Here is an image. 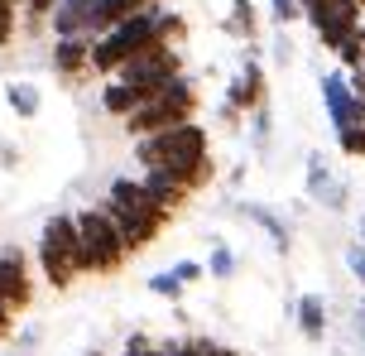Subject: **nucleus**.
I'll return each instance as SVG.
<instances>
[{
	"instance_id": "f257e3e1",
	"label": "nucleus",
	"mask_w": 365,
	"mask_h": 356,
	"mask_svg": "<svg viewBox=\"0 0 365 356\" xmlns=\"http://www.w3.org/2000/svg\"><path fill=\"white\" fill-rule=\"evenodd\" d=\"M135 164H140V169L178 173L192 193L212 188V178H217L212 135H207V126H197V121H182V126H168V131L140 135V140H135Z\"/></svg>"
},
{
	"instance_id": "f03ea898",
	"label": "nucleus",
	"mask_w": 365,
	"mask_h": 356,
	"mask_svg": "<svg viewBox=\"0 0 365 356\" xmlns=\"http://www.w3.org/2000/svg\"><path fill=\"white\" fill-rule=\"evenodd\" d=\"M101 203H106V207H110V217L120 222L130 255L149 250V245L164 236V226L173 222V212H168V207L145 188V178H115V183L106 188V198H101Z\"/></svg>"
},
{
	"instance_id": "7ed1b4c3",
	"label": "nucleus",
	"mask_w": 365,
	"mask_h": 356,
	"mask_svg": "<svg viewBox=\"0 0 365 356\" xmlns=\"http://www.w3.org/2000/svg\"><path fill=\"white\" fill-rule=\"evenodd\" d=\"M202 111V92L192 77H173L168 87L149 92L135 111L125 116V131L140 140V135H154V131H168V126H182V121H197Z\"/></svg>"
},
{
	"instance_id": "20e7f679",
	"label": "nucleus",
	"mask_w": 365,
	"mask_h": 356,
	"mask_svg": "<svg viewBox=\"0 0 365 356\" xmlns=\"http://www.w3.org/2000/svg\"><path fill=\"white\" fill-rule=\"evenodd\" d=\"M77 231H82V270L87 275H120L125 270L130 245H125V231L110 217L106 203L82 207L77 212Z\"/></svg>"
},
{
	"instance_id": "39448f33",
	"label": "nucleus",
	"mask_w": 365,
	"mask_h": 356,
	"mask_svg": "<svg viewBox=\"0 0 365 356\" xmlns=\"http://www.w3.org/2000/svg\"><path fill=\"white\" fill-rule=\"evenodd\" d=\"M38 270L53 289H73L87 270H82V231H77V212H58L38 231Z\"/></svg>"
},
{
	"instance_id": "423d86ee",
	"label": "nucleus",
	"mask_w": 365,
	"mask_h": 356,
	"mask_svg": "<svg viewBox=\"0 0 365 356\" xmlns=\"http://www.w3.org/2000/svg\"><path fill=\"white\" fill-rule=\"evenodd\" d=\"M149 5H159V0H58V10L48 15V29H53V39H96Z\"/></svg>"
},
{
	"instance_id": "0eeeda50",
	"label": "nucleus",
	"mask_w": 365,
	"mask_h": 356,
	"mask_svg": "<svg viewBox=\"0 0 365 356\" xmlns=\"http://www.w3.org/2000/svg\"><path fill=\"white\" fill-rule=\"evenodd\" d=\"M115 77L130 82L140 96H149V92H159V87H168L173 77H182V49L178 44H149V49H140Z\"/></svg>"
},
{
	"instance_id": "6e6552de",
	"label": "nucleus",
	"mask_w": 365,
	"mask_h": 356,
	"mask_svg": "<svg viewBox=\"0 0 365 356\" xmlns=\"http://www.w3.org/2000/svg\"><path fill=\"white\" fill-rule=\"evenodd\" d=\"M322 106H327L331 131H365V96L351 87V73H327L322 77Z\"/></svg>"
},
{
	"instance_id": "1a4fd4ad",
	"label": "nucleus",
	"mask_w": 365,
	"mask_h": 356,
	"mask_svg": "<svg viewBox=\"0 0 365 356\" xmlns=\"http://www.w3.org/2000/svg\"><path fill=\"white\" fill-rule=\"evenodd\" d=\"M0 299L15 313H24L34 303V270H29V255L19 245H0Z\"/></svg>"
},
{
	"instance_id": "9d476101",
	"label": "nucleus",
	"mask_w": 365,
	"mask_h": 356,
	"mask_svg": "<svg viewBox=\"0 0 365 356\" xmlns=\"http://www.w3.org/2000/svg\"><path fill=\"white\" fill-rule=\"evenodd\" d=\"M264 96H269V82H264V63H259L255 54H245L240 73L231 77V87H226V101H231L240 116H250V111H259V106H264Z\"/></svg>"
},
{
	"instance_id": "9b49d317",
	"label": "nucleus",
	"mask_w": 365,
	"mask_h": 356,
	"mask_svg": "<svg viewBox=\"0 0 365 356\" xmlns=\"http://www.w3.org/2000/svg\"><path fill=\"white\" fill-rule=\"evenodd\" d=\"M308 198L317 207H327V212H346L351 207V188L327 169L322 154H308Z\"/></svg>"
},
{
	"instance_id": "f8f14e48",
	"label": "nucleus",
	"mask_w": 365,
	"mask_h": 356,
	"mask_svg": "<svg viewBox=\"0 0 365 356\" xmlns=\"http://www.w3.org/2000/svg\"><path fill=\"white\" fill-rule=\"evenodd\" d=\"M53 73L58 77H87L91 73V39H53Z\"/></svg>"
},
{
	"instance_id": "ddd939ff",
	"label": "nucleus",
	"mask_w": 365,
	"mask_h": 356,
	"mask_svg": "<svg viewBox=\"0 0 365 356\" xmlns=\"http://www.w3.org/2000/svg\"><path fill=\"white\" fill-rule=\"evenodd\" d=\"M236 212H240V217H245V222H255L259 231L269 236V241H274V250H279V255H289V245H293V231H289V222H284L279 212H269V207H264V203H236Z\"/></svg>"
},
{
	"instance_id": "4468645a",
	"label": "nucleus",
	"mask_w": 365,
	"mask_h": 356,
	"mask_svg": "<svg viewBox=\"0 0 365 356\" xmlns=\"http://www.w3.org/2000/svg\"><path fill=\"white\" fill-rule=\"evenodd\" d=\"M140 178H145V188L168 207V212H182V207H187V198H192V188L182 183L178 173H168V169H145Z\"/></svg>"
},
{
	"instance_id": "2eb2a0df",
	"label": "nucleus",
	"mask_w": 365,
	"mask_h": 356,
	"mask_svg": "<svg viewBox=\"0 0 365 356\" xmlns=\"http://www.w3.org/2000/svg\"><path fill=\"white\" fill-rule=\"evenodd\" d=\"M293 318H298V332L317 347V342H327V299L322 294H303V299L293 303Z\"/></svg>"
},
{
	"instance_id": "dca6fc26",
	"label": "nucleus",
	"mask_w": 365,
	"mask_h": 356,
	"mask_svg": "<svg viewBox=\"0 0 365 356\" xmlns=\"http://www.w3.org/2000/svg\"><path fill=\"white\" fill-rule=\"evenodd\" d=\"M140 101H145V96L135 92L130 82H120V77H106V87H101V111H106V116H120V121H125V116L135 111Z\"/></svg>"
},
{
	"instance_id": "f3484780",
	"label": "nucleus",
	"mask_w": 365,
	"mask_h": 356,
	"mask_svg": "<svg viewBox=\"0 0 365 356\" xmlns=\"http://www.w3.org/2000/svg\"><path fill=\"white\" fill-rule=\"evenodd\" d=\"M231 39H245V44H255L259 34V15H255V0H231V15L221 24Z\"/></svg>"
},
{
	"instance_id": "a211bd4d",
	"label": "nucleus",
	"mask_w": 365,
	"mask_h": 356,
	"mask_svg": "<svg viewBox=\"0 0 365 356\" xmlns=\"http://www.w3.org/2000/svg\"><path fill=\"white\" fill-rule=\"evenodd\" d=\"M5 101H10V111H15L19 121H34L38 106H43V96H38L34 82H10V87H5Z\"/></svg>"
},
{
	"instance_id": "6ab92c4d",
	"label": "nucleus",
	"mask_w": 365,
	"mask_h": 356,
	"mask_svg": "<svg viewBox=\"0 0 365 356\" xmlns=\"http://www.w3.org/2000/svg\"><path fill=\"white\" fill-rule=\"evenodd\" d=\"M159 39L182 49V39H187V19H182L178 10H164V5H159Z\"/></svg>"
},
{
	"instance_id": "aec40b11",
	"label": "nucleus",
	"mask_w": 365,
	"mask_h": 356,
	"mask_svg": "<svg viewBox=\"0 0 365 356\" xmlns=\"http://www.w3.org/2000/svg\"><path fill=\"white\" fill-rule=\"evenodd\" d=\"M182 289H187V284H182L173 270H159V275L149 280V294H159V299H173V303L182 299Z\"/></svg>"
},
{
	"instance_id": "412c9836",
	"label": "nucleus",
	"mask_w": 365,
	"mask_h": 356,
	"mask_svg": "<svg viewBox=\"0 0 365 356\" xmlns=\"http://www.w3.org/2000/svg\"><path fill=\"white\" fill-rule=\"evenodd\" d=\"M207 270H212V280H231L236 275V255H231V245H212V260H207Z\"/></svg>"
},
{
	"instance_id": "4be33fe9",
	"label": "nucleus",
	"mask_w": 365,
	"mask_h": 356,
	"mask_svg": "<svg viewBox=\"0 0 365 356\" xmlns=\"http://www.w3.org/2000/svg\"><path fill=\"white\" fill-rule=\"evenodd\" d=\"M15 29H19V0H0V49H10Z\"/></svg>"
},
{
	"instance_id": "5701e85b",
	"label": "nucleus",
	"mask_w": 365,
	"mask_h": 356,
	"mask_svg": "<svg viewBox=\"0 0 365 356\" xmlns=\"http://www.w3.org/2000/svg\"><path fill=\"white\" fill-rule=\"evenodd\" d=\"M250 140H255V150H269V106L250 111Z\"/></svg>"
},
{
	"instance_id": "b1692460",
	"label": "nucleus",
	"mask_w": 365,
	"mask_h": 356,
	"mask_svg": "<svg viewBox=\"0 0 365 356\" xmlns=\"http://www.w3.org/2000/svg\"><path fill=\"white\" fill-rule=\"evenodd\" d=\"M120 356H164V347H159L154 337H145V332H135V337L125 342V352H120Z\"/></svg>"
},
{
	"instance_id": "393cba45",
	"label": "nucleus",
	"mask_w": 365,
	"mask_h": 356,
	"mask_svg": "<svg viewBox=\"0 0 365 356\" xmlns=\"http://www.w3.org/2000/svg\"><path fill=\"white\" fill-rule=\"evenodd\" d=\"M269 15L279 24H293V19H303V0H269Z\"/></svg>"
},
{
	"instance_id": "a878e982",
	"label": "nucleus",
	"mask_w": 365,
	"mask_h": 356,
	"mask_svg": "<svg viewBox=\"0 0 365 356\" xmlns=\"http://www.w3.org/2000/svg\"><path fill=\"white\" fill-rule=\"evenodd\" d=\"M336 145H341V154H351V159H361V164H365V131H341V135H336Z\"/></svg>"
},
{
	"instance_id": "bb28decb",
	"label": "nucleus",
	"mask_w": 365,
	"mask_h": 356,
	"mask_svg": "<svg viewBox=\"0 0 365 356\" xmlns=\"http://www.w3.org/2000/svg\"><path fill=\"white\" fill-rule=\"evenodd\" d=\"M346 270L365 284V241H351V245H346Z\"/></svg>"
},
{
	"instance_id": "cd10ccee",
	"label": "nucleus",
	"mask_w": 365,
	"mask_h": 356,
	"mask_svg": "<svg viewBox=\"0 0 365 356\" xmlns=\"http://www.w3.org/2000/svg\"><path fill=\"white\" fill-rule=\"evenodd\" d=\"M173 275H178L182 284H197L202 275H207V265H197V260H178V265H173Z\"/></svg>"
},
{
	"instance_id": "c85d7f7f",
	"label": "nucleus",
	"mask_w": 365,
	"mask_h": 356,
	"mask_svg": "<svg viewBox=\"0 0 365 356\" xmlns=\"http://www.w3.org/2000/svg\"><path fill=\"white\" fill-rule=\"evenodd\" d=\"M24 10H29V19L38 24V19H48L58 10V0H24Z\"/></svg>"
},
{
	"instance_id": "c756f323",
	"label": "nucleus",
	"mask_w": 365,
	"mask_h": 356,
	"mask_svg": "<svg viewBox=\"0 0 365 356\" xmlns=\"http://www.w3.org/2000/svg\"><path fill=\"white\" fill-rule=\"evenodd\" d=\"M10 327H15V308L0 299V337H10Z\"/></svg>"
},
{
	"instance_id": "7c9ffc66",
	"label": "nucleus",
	"mask_w": 365,
	"mask_h": 356,
	"mask_svg": "<svg viewBox=\"0 0 365 356\" xmlns=\"http://www.w3.org/2000/svg\"><path fill=\"white\" fill-rule=\"evenodd\" d=\"M289 54H293V44H289V39H279V44H274V58H279V63H289Z\"/></svg>"
},
{
	"instance_id": "2f4dec72",
	"label": "nucleus",
	"mask_w": 365,
	"mask_h": 356,
	"mask_svg": "<svg viewBox=\"0 0 365 356\" xmlns=\"http://www.w3.org/2000/svg\"><path fill=\"white\" fill-rule=\"evenodd\" d=\"M356 337H361V342H365V299H361V303H356Z\"/></svg>"
},
{
	"instance_id": "473e14b6",
	"label": "nucleus",
	"mask_w": 365,
	"mask_h": 356,
	"mask_svg": "<svg viewBox=\"0 0 365 356\" xmlns=\"http://www.w3.org/2000/svg\"><path fill=\"white\" fill-rule=\"evenodd\" d=\"M212 356H240V352H236V347H221V342H217V352H212Z\"/></svg>"
},
{
	"instance_id": "72a5a7b5",
	"label": "nucleus",
	"mask_w": 365,
	"mask_h": 356,
	"mask_svg": "<svg viewBox=\"0 0 365 356\" xmlns=\"http://www.w3.org/2000/svg\"><path fill=\"white\" fill-rule=\"evenodd\" d=\"M356 241H365V212H361V222H356Z\"/></svg>"
},
{
	"instance_id": "f704fd0d",
	"label": "nucleus",
	"mask_w": 365,
	"mask_h": 356,
	"mask_svg": "<svg viewBox=\"0 0 365 356\" xmlns=\"http://www.w3.org/2000/svg\"><path fill=\"white\" fill-rule=\"evenodd\" d=\"M361 49H365V24H361Z\"/></svg>"
},
{
	"instance_id": "c9c22d12",
	"label": "nucleus",
	"mask_w": 365,
	"mask_h": 356,
	"mask_svg": "<svg viewBox=\"0 0 365 356\" xmlns=\"http://www.w3.org/2000/svg\"><path fill=\"white\" fill-rule=\"evenodd\" d=\"M87 356H101V352H87Z\"/></svg>"
},
{
	"instance_id": "e433bc0d",
	"label": "nucleus",
	"mask_w": 365,
	"mask_h": 356,
	"mask_svg": "<svg viewBox=\"0 0 365 356\" xmlns=\"http://www.w3.org/2000/svg\"><path fill=\"white\" fill-rule=\"evenodd\" d=\"M361 5H365V0H361Z\"/></svg>"
}]
</instances>
